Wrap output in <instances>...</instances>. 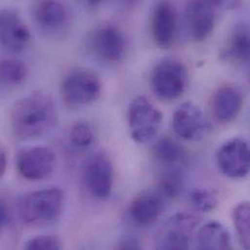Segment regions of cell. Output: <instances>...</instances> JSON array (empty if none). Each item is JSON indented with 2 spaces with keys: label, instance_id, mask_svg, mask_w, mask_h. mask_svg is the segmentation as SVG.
Instances as JSON below:
<instances>
[{
  "label": "cell",
  "instance_id": "cell-1",
  "mask_svg": "<svg viewBox=\"0 0 250 250\" xmlns=\"http://www.w3.org/2000/svg\"><path fill=\"white\" fill-rule=\"evenodd\" d=\"M57 108L53 98L44 91H36L18 100L10 111V125L14 136L32 139L48 132L57 122Z\"/></svg>",
  "mask_w": 250,
  "mask_h": 250
},
{
  "label": "cell",
  "instance_id": "cell-2",
  "mask_svg": "<svg viewBox=\"0 0 250 250\" xmlns=\"http://www.w3.org/2000/svg\"><path fill=\"white\" fill-rule=\"evenodd\" d=\"M63 207V193L52 187L26 194L19 203L18 213L21 221L28 226H45L55 222Z\"/></svg>",
  "mask_w": 250,
  "mask_h": 250
},
{
  "label": "cell",
  "instance_id": "cell-3",
  "mask_svg": "<svg viewBox=\"0 0 250 250\" xmlns=\"http://www.w3.org/2000/svg\"><path fill=\"white\" fill-rule=\"evenodd\" d=\"M103 84L100 76L86 68L69 71L61 84L62 99L69 107H82L95 103L101 96Z\"/></svg>",
  "mask_w": 250,
  "mask_h": 250
},
{
  "label": "cell",
  "instance_id": "cell-4",
  "mask_svg": "<svg viewBox=\"0 0 250 250\" xmlns=\"http://www.w3.org/2000/svg\"><path fill=\"white\" fill-rule=\"evenodd\" d=\"M201 222L200 216L180 211L168 217L159 229L155 247L160 250H189L193 235Z\"/></svg>",
  "mask_w": 250,
  "mask_h": 250
},
{
  "label": "cell",
  "instance_id": "cell-5",
  "mask_svg": "<svg viewBox=\"0 0 250 250\" xmlns=\"http://www.w3.org/2000/svg\"><path fill=\"white\" fill-rule=\"evenodd\" d=\"M163 121L162 112L145 97L133 99L127 109V125L131 138L137 143L154 139Z\"/></svg>",
  "mask_w": 250,
  "mask_h": 250
},
{
  "label": "cell",
  "instance_id": "cell-6",
  "mask_svg": "<svg viewBox=\"0 0 250 250\" xmlns=\"http://www.w3.org/2000/svg\"><path fill=\"white\" fill-rule=\"evenodd\" d=\"M187 70L175 60H165L158 63L151 74V87L154 94L164 101H174L185 91Z\"/></svg>",
  "mask_w": 250,
  "mask_h": 250
},
{
  "label": "cell",
  "instance_id": "cell-7",
  "mask_svg": "<svg viewBox=\"0 0 250 250\" xmlns=\"http://www.w3.org/2000/svg\"><path fill=\"white\" fill-rule=\"evenodd\" d=\"M56 162V153L52 148L45 145H35L19 152L16 167L23 179L37 182L45 180L53 174Z\"/></svg>",
  "mask_w": 250,
  "mask_h": 250
},
{
  "label": "cell",
  "instance_id": "cell-8",
  "mask_svg": "<svg viewBox=\"0 0 250 250\" xmlns=\"http://www.w3.org/2000/svg\"><path fill=\"white\" fill-rule=\"evenodd\" d=\"M83 180L88 192L94 198L108 199L114 184V168L110 158L103 152L90 156L83 167Z\"/></svg>",
  "mask_w": 250,
  "mask_h": 250
},
{
  "label": "cell",
  "instance_id": "cell-9",
  "mask_svg": "<svg viewBox=\"0 0 250 250\" xmlns=\"http://www.w3.org/2000/svg\"><path fill=\"white\" fill-rule=\"evenodd\" d=\"M217 165L221 172L233 179H241L250 173V152L249 143L242 138L226 141L217 152Z\"/></svg>",
  "mask_w": 250,
  "mask_h": 250
},
{
  "label": "cell",
  "instance_id": "cell-10",
  "mask_svg": "<svg viewBox=\"0 0 250 250\" xmlns=\"http://www.w3.org/2000/svg\"><path fill=\"white\" fill-rule=\"evenodd\" d=\"M172 128L184 140L199 141L208 131L209 124L202 109L197 104L187 102L174 111Z\"/></svg>",
  "mask_w": 250,
  "mask_h": 250
},
{
  "label": "cell",
  "instance_id": "cell-11",
  "mask_svg": "<svg viewBox=\"0 0 250 250\" xmlns=\"http://www.w3.org/2000/svg\"><path fill=\"white\" fill-rule=\"evenodd\" d=\"M91 44L95 54L108 63L119 62L125 56V37L114 24L105 23L97 27Z\"/></svg>",
  "mask_w": 250,
  "mask_h": 250
},
{
  "label": "cell",
  "instance_id": "cell-12",
  "mask_svg": "<svg viewBox=\"0 0 250 250\" xmlns=\"http://www.w3.org/2000/svg\"><path fill=\"white\" fill-rule=\"evenodd\" d=\"M31 33L20 17L11 9L0 10V45L12 53H20L27 48Z\"/></svg>",
  "mask_w": 250,
  "mask_h": 250
},
{
  "label": "cell",
  "instance_id": "cell-13",
  "mask_svg": "<svg viewBox=\"0 0 250 250\" xmlns=\"http://www.w3.org/2000/svg\"><path fill=\"white\" fill-rule=\"evenodd\" d=\"M216 8L208 0H189L185 16L190 33L196 41L207 39L213 31Z\"/></svg>",
  "mask_w": 250,
  "mask_h": 250
},
{
  "label": "cell",
  "instance_id": "cell-14",
  "mask_svg": "<svg viewBox=\"0 0 250 250\" xmlns=\"http://www.w3.org/2000/svg\"><path fill=\"white\" fill-rule=\"evenodd\" d=\"M177 17L173 4L167 0L157 3L152 14L151 30L155 43L161 48H169L176 34Z\"/></svg>",
  "mask_w": 250,
  "mask_h": 250
},
{
  "label": "cell",
  "instance_id": "cell-15",
  "mask_svg": "<svg viewBox=\"0 0 250 250\" xmlns=\"http://www.w3.org/2000/svg\"><path fill=\"white\" fill-rule=\"evenodd\" d=\"M243 96L241 92L232 86H222L214 94L211 102V109L214 119L227 124L234 121L242 111Z\"/></svg>",
  "mask_w": 250,
  "mask_h": 250
},
{
  "label": "cell",
  "instance_id": "cell-16",
  "mask_svg": "<svg viewBox=\"0 0 250 250\" xmlns=\"http://www.w3.org/2000/svg\"><path fill=\"white\" fill-rule=\"evenodd\" d=\"M161 195L153 191H146L136 196L128 207V214L133 222L140 226L154 224L164 208Z\"/></svg>",
  "mask_w": 250,
  "mask_h": 250
},
{
  "label": "cell",
  "instance_id": "cell-17",
  "mask_svg": "<svg viewBox=\"0 0 250 250\" xmlns=\"http://www.w3.org/2000/svg\"><path fill=\"white\" fill-rule=\"evenodd\" d=\"M39 26L51 32L62 30L68 21V10L61 0H41L34 13Z\"/></svg>",
  "mask_w": 250,
  "mask_h": 250
},
{
  "label": "cell",
  "instance_id": "cell-18",
  "mask_svg": "<svg viewBox=\"0 0 250 250\" xmlns=\"http://www.w3.org/2000/svg\"><path fill=\"white\" fill-rule=\"evenodd\" d=\"M196 248L203 250H232L230 233L220 222L209 221L197 232Z\"/></svg>",
  "mask_w": 250,
  "mask_h": 250
},
{
  "label": "cell",
  "instance_id": "cell-19",
  "mask_svg": "<svg viewBox=\"0 0 250 250\" xmlns=\"http://www.w3.org/2000/svg\"><path fill=\"white\" fill-rule=\"evenodd\" d=\"M222 58L230 62L247 64L250 58V29L246 24L237 25L222 52Z\"/></svg>",
  "mask_w": 250,
  "mask_h": 250
},
{
  "label": "cell",
  "instance_id": "cell-20",
  "mask_svg": "<svg viewBox=\"0 0 250 250\" xmlns=\"http://www.w3.org/2000/svg\"><path fill=\"white\" fill-rule=\"evenodd\" d=\"M153 153L158 161L167 166H176L185 159L184 149L169 137L159 139L154 145Z\"/></svg>",
  "mask_w": 250,
  "mask_h": 250
},
{
  "label": "cell",
  "instance_id": "cell-21",
  "mask_svg": "<svg viewBox=\"0 0 250 250\" xmlns=\"http://www.w3.org/2000/svg\"><path fill=\"white\" fill-rule=\"evenodd\" d=\"M27 76V67L18 59L5 58L0 60V83L5 86H19Z\"/></svg>",
  "mask_w": 250,
  "mask_h": 250
},
{
  "label": "cell",
  "instance_id": "cell-22",
  "mask_svg": "<svg viewBox=\"0 0 250 250\" xmlns=\"http://www.w3.org/2000/svg\"><path fill=\"white\" fill-rule=\"evenodd\" d=\"M185 185V174L178 166H168L161 175L160 188L161 194L169 199L178 197Z\"/></svg>",
  "mask_w": 250,
  "mask_h": 250
},
{
  "label": "cell",
  "instance_id": "cell-23",
  "mask_svg": "<svg viewBox=\"0 0 250 250\" xmlns=\"http://www.w3.org/2000/svg\"><path fill=\"white\" fill-rule=\"evenodd\" d=\"M233 221L236 231L245 250L250 249V207L249 202H243L233 210Z\"/></svg>",
  "mask_w": 250,
  "mask_h": 250
},
{
  "label": "cell",
  "instance_id": "cell-24",
  "mask_svg": "<svg viewBox=\"0 0 250 250\" xmlns=\"http://www.w3.org/2000/svg\"><path fill=\"white\" fill-rule=\"evenodd\" d=\"M189 201L198 210L209 212L219 205V196L216 191L209 188H193L189 192Z\"/></svg>",
  "mask_w": 250,
  "mask_h": 250
},
{
  "label": "cell",
  "instance_id": "cell-25",
  "mask_svg": "<svg viewBox=\"0 0 250 250\" xmlns=\"http://www.w3.org/2000/svg\"><path fill=\"white\" fill-rule=\"evenodd\" d=\"M95 139L93 127L86 122H78L69 130V142L76 149L90 147Z\"/></svg>",
  "mask_w": 250,
  "mask_h": 250
},
{
  "label": "cell",
  "instance_id": "cell-26",
  "mask_svg": "<svg viewBox=\"0 0 250 250\" xmlns=\"http://www.w3.org/2000/svg\"><path fill=\"white\" fill-rule=\"evenodd\" d=\"M24 249L27 250H59L62 249L61 241L52 235H40L29 239Z\"/></svg>",
  "mask_w": 250,
  "mask_h": 250
},
{
  "label": "cell",
  "instance_id": "cell-27",
  "mask_svg": "<svg viewBox=\"0 0 250 250\" xmlns=\"http://www.w3.org/2000/svg\"><path fill=\"white\" fill-rule=\"evenodd\" d=\"M118 249L121 250H142L140 241L134 236H125L120 242Z\"/></svg>",
  "mask_w": 250,
  "mask_h": 250
},
{
  "label": "cell",
  "instance_id": "cell-28",
  "mask_svg": "<svg viewBox=\"0 0 250 250\" xmlns=\"http://www.w3.org/2000/svg\"><path fill=\"white\" fill-rule=\"evenodd\" d=\"M216 9H236L240 6L241 0H208Z\"/></svg>",
  "mask_w": 250,
  "mask_h": 250
},
{
  "label": "cell",
  "instance_id": "cell-29",
  "mask_svg": "<svg viewBox=\"0 0 250 250\" xmlns=\"http://www.w3.org/2000/svg\"><path fill=\"white\" fill-rule=\"evenodd\" d=\"M8 166V154L5 146L0 142V179L4 176Z\"/></svg>",
  "mask_w": 250,
  "mask_h": 250
},
{
  "label": "cell",
  "instance_id": "cell-30",
  "mask_svg": "<svg viewBox=\"0 0 250 250\" xmlns=\"http://www.w3.org/2000/svg\"><path fill=\"white\" fill-rule=\"evenodd\" d=\"M5 221H6V210H5L4 207L0 204V233L5 224Z\"/></svg>",
  "mask_w": 250,
  "mask_h": 250
},
{
  "label": "cell",
  "instance_id": "cell-31",
  "mask_svg": "<svg viewBox=\"0 0 250 250\" xmlns=\"http://www.w3.org/2000/svg\"><path fill=\"white\" fill-rule=\"evenodd\" d=\"M85 2L90 6L96 7V6H99L103 2V0H85Z\"/></svg>",
  "mask_w": 250,
  "mask_h": 250
},
{
  "label": "cell",
  "instance_id": "cell-32",
  "mask_svg": "<svg viewBox=\"0 0 250 250\" xmlns=\"http://www.w3.org/2000/svg\"><path fill=\"white\" fill-rule=\"evenodd\" d=\"M127 1H135V0H127Z\"/></svg>",
  "mask_w": 250,
  "mask_h": 250
}]
</instances>
